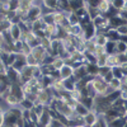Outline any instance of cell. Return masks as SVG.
Returning <instances> with one entry per match:
<instances>
[{"label": "cell", "mask_w": 127, "mask_h": 127, "mask_svg": "<svg viewBox=\"0 0 127 127\" xmlns=\"http://www.w3.org/2000/svg\"><path fill=\"white\" fill-rule=\"evenodd\" d=\"M90 83H92V87H93L94 92L97 93V97H98V95H104L105 93H107L108 88H109L108 83L105 81L104 78L100 76V75H95V76H93V79H92Z\"/></svg>", "instance_id": "1"}, {"label": "cell", "mask_w": 127, "mask_h": 127, "mask_svg": "<svg viewBox=\"0 0 127 127\" xmlns=\"http://www.w3.org/2000/svg\"><path fill=\"white\" fill-rule=\"evenodd\" d=\"M36 95H37L36 103H39L42 105H45V107H48L52 99H54V93H52L51 88H41Z\"/></svg>", "instance_id": "2"}, {"label": "cell", "mask_w": 127, "mask_h": 127, "mask_svg": "<svg viewBox=\"0 0 127 127\" xmlns=\"http://www.w3.org/2000/svg\"><path fill=\"white\" fill-rule=\"evenodd\" d=\"M51 122H52V114H51L50 108L46 107L43 113L38 117V122H37L36 127H50Z\"/></svg>", "instance_id": "3"}, {"label": "cell", "mask_w": 127, "mask_h": 127, "mask_svg": "<svg viewBox=\"0 0 127 127\" xmlns=\"http://www.w3.org/2000/svg\"><path fill=\"white\" fill-rule=\"evenodd\" d=\"M31 54L36 57V60L39 62V65H42V64H43V61L46 60V57L48 56L47 50H46L45 47H42L41 45L32 48V50H31Z\"/></svg>", "instance_id": "4"}, {"label": "cell", "mask_w": 127, "mask_h": 127, "mask_svg": "<svg viewBox=\"0 0 127 127\" xmlns=\"http://www.w3.org/2000/svg\"><path fill=\"white\" fill-rule=\"evenodd\" d=\"M9 34L12 37V39L14 41V43L18 41H22V37H23V32H22V28H20L19 23H14L9 29Z\"/></svg>", "instance_id": "5"}, {"label": "cell", "mask_w": 127, "mask_h": 127, "mask_svg": "<svg viewBox=\"0 0 127 127\" xmlns=\"http://www.w3.org/2000/svg\"><path fill=\"white\" fill-rule=\"evenodd\" d=\"M93 41L97 47H104L107 46V43L109 42V38L107 37V34L105 33H102V32H97L95 33V36L93 37Z\"/></svg>", "instance_id": "6"}, {"label": "cell", "mask_w": 127, "mask_h": 127, "mask_svg": "<svg viewBox=\"0 0 127 127\" xmlns=\"http://www.w3.org/2000/svg\"><path fill=\"white\" fill-rule=\"evenodd\" d=\"M98 118H99V114H98V113H95L94 111H89V112L83 117V125L87 126V127H92L95 122H97Z\"/></svg>", "instance_id": "7"}, {"label": "cell", "mask_w": 127, "mask_h": 127, "mask_svg": "<svg viewBox=\"0 0 127 127\" xmlns=\"http://www.w3.org/2000/svg\"><path fill=\"white\" fill-rule=\"evenodd\" d=\"M59 76L61 80H67L74 76V69L69 65H65L60 71H59Z\"/></svg>", "instance_id": "8"}, {"label": "cell", "mask_w": 127, "mask_h": 127, "mask_svg": "<svg viewBox=\"0 0 127 127\" xmlns=\"http://www.w3.org/2000/svg\"><path fill=\"white\" fill-rule=\"evenodd\" d=\"M66 65V61H65V59H62V57H60V56H56V57H54V61H52V64H51V66H52V69H54L55 71H60L64 66Z\"/></svg>", "instance_id": "9"}, {"label": "cell", "mask_w": 127, "mask_h": 127, "mask_svg": "<svg viewBox=\"0 0 127 127\" xmlns=\"http://www.w3.org/2000/svg\"><path fill=\"white\" fill-rule=\"evenodd\" d=\"M74 111H75V113L79 116V117H84V116H85L88 112H89V109L85 107V105H84L83 103H76V105H75V108H74Z\"/></svg>", "instance_id": "10"}, {"label": "cell", "mask_w": 127, "mask_h": 127, "mask_svg": "<svg viewBox=\"0 0 127 127\" xmlns=\"http://www.w3.org/2000/svg\"><path fill=\"white\" fill-rule=\"evenodd\" d=\"M126 125H127V117H120L109 122L108 127H125Z\"/></svg>", "instance_id": "11"}, {"label": "cell", "mask_w": 127, "mask_h": 127, "mask_svg": "<svg viewBox=\"0 0 127 127\" xmlns=\"http://www.w3.org/2000/svg\"><path fill=\"white\" fill-rule=\"evenodd\" d=\"M26 65L27 66H31V67H38V66H41L39 62L36 60V57L32 55V54H28L26 56Z\"/></svg>", "instance_id": "12"}, {"label": "cell", "mask_w": 127, "mask_h": 127, "mask_svg": "<svg viewBox=\"0 0 127 127\" xmlns=\"http://www.w3.org/2000/svg\"><path fill=\"white\" fill-rule=\"evenodd\" d=\"M108 85H109V88H112L113 90H116V92H120V90H122V81H121V79H112L109 83H108Z\"/></svg>", "instance_id": "13"}, {"label": "cell", "mask_w": 127, "mask_h": 127, "mask_svg": "<svg viewBox=\"0 0 127 127\" xmlns=\"http://www.w3.org/2000/svg\"><path fill=\"white\" fill-rule=\"evenodd\" d=\"M69 4H70V10L72 13H76L84 8V1H69Z\"/></svg>", "instance_id": "14"}, {"label": "cell", "mask_w": 127, "mask_h": 127, "mask_svg": "<svg viewBox=\"0 0 127 127\" xmlns=\"http://www.w3.org/2000/svg\"><path fill=\"white\" fill-rule=\"evenodd\" d=\"M127 52V43H125V42L122 41H118L117 43H116V52L114 54H126Z\"/></svg>", "instance_id": "15"}, {"label": "cell", "mask_w": 127, "mask_h": 127, "mask_svg": "<svg viewBox=\"0 0 127 127\" xmlns=\"http://www.w3.org/2000/svg\"><path fill=\"white\" fill-rule=\"evenodd\" d=\"M92 127H108V123H107V121L104 120L103 116H99V118L97 120V122H95Z\"/></svg>", "instance_id": "16"}, {"label": "cell", "mask_w": 127, "mask_h": 127, "mask_svg": "<svg viewBox=\"0 0 127 127\" xmlns=\"http://www.w3.org/2000/svg\"><path fill=\"white\" fill-rule=\"evenodd\" d=\"M121 81H122V89H127V75H125L121 79Z\"/></svg>", "instance_id": "17"}, {"label": "cell", "mask_w": 127, "mask_h": 127, "mask_svg": "<svg viewBox=\"0 0 127 127\" xmlns=\"http://www.w3.org/2000/svg\"><path fill=\"white\" fill-rule=\"evenodd\" d=\"M72 127H87V126H84V125H76V126H72Z\"/></svg>", "instance_id": "18"}, {"label": "cell", "mask_w": 127, "mask_h": 127, "mask_svg": "<svg viewBox=\"0 0 127 127\" xmlns=\"http://www.w3.org/2000/svg\"><path fill=\"white\" fill-rule=\"evenodd\" d=\"M15 127H18V126H15Z\"/></svg>", "instance_id": "19"}]
</instances>
